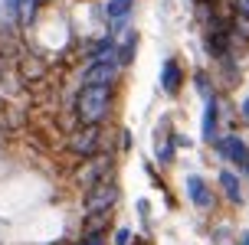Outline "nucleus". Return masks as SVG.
Instances as JSON below:
<instances>
[{"label": "nucleus", "instance_id": "10", "mask_svg": "<svg viewBox=\"0 0 249 245\" xmlns=\"http://www.w3.org/2000/svg\"><path fill=\"white\" fill-rule=\"evenodd\" d=\"M138 43H141V36H138V30H122L118 36H115V62H118V69H128L131 62H135V56H138Z\"/></svg>", "mask_w": 249, "mask_h": 245}, {"label": "nucleus", "instance_id": "6", "mask_svg": "<svg viewBox=\"0 0 249 245\" xmlns=\"http://www.w3.org/2000/svg\"><path fill=\"white\" fill-rule=\"evenodd\" d=\"M122 79V69L115 59H86L79 69V85H115Z\"/></svg>", "mask_w": 249, "mask_h": 245}, {"label": "nucleus", "instance_id": "13", "mask_svg": "<svg viewBox=\"0 0 249 245\" xmlns=\"http://www.w3.org/2000/svg\"><path fill=\"white\" fill-rule=\"evenodd\" d=\"M43 7H46V0H13V23L30 33V30L36 26Z\"/></svg>", "mask_w": 249, "mask_h": 245}, {"label": "nucleus", "instance_id": "12", "mask_svg": "<svg viewBox=\"0 0 249 245\" xmlns=\"http://www.w3.org/2000/svg\"><path fill=\"white\" fill-rule=\"evenodd\" d=\"M216 186H220V193H223L226 206L239 209L243 206V186H239V173L233 167H223V170L216 173Z\"/></svg>", "mask_w": 249, "mask_h": 245}, {"label": "nucleus", "instance_id": "21", "mask_svg": "<svg viewBox=\"0 0 249 245\" xmlns=\"http://www.w3.org/2000/svg\"><path fill=\"white\" fill-rule=\"evenodd\" d=\"M236 242H239V245H249V229H243V232H239Z\"/></svg>", "mask_w": 249, "mask_h": 245}, {"label": "nucleus", "instance_id": "14", "mask_svg": "<svg viewBox=\"0 0 249 245\" xmlns=\"http://www.w3.org/2000/svg\"><path fill=\"white\" fill-rule=\"evenodd\" d=\"M174 157H177V147H174V141L171 137H158V144H154V160L161 163V167H171L174 163Z\"/></svg>", "mask_w": 249, "mask_h": 245}, {"label": "nucleus", "instance_id": "2", "mask_svg": "<svg viewBox=\"0 0 249 245\" xmlns=\"http://www.w3.org/2000/svg\"><path fill=\"white\" fill-rule=\"evenodd\" d=\"M122 203V186L118 180L112 177H102L99 183L86 186V193H82V216H95V212H115Z\"/></svg>", "mask_w": 249, "mask_h": 245}, {"label": "nucleus", "instance_id": "15", "mask_svg": "<svg viewBox=\"0 0 249 245\" xmlns=\"http://www.w3.org/2000/svg\"><path fill=\"white\" fill-rule=\"evenodd\" d=\"M194 88H197V95H200V98L216 95V82H213V72H207V69H197V72H194Z\"/></svg>", "mask_w": 249, "mask_h": 245}, {"label": "nucleus", "instance_id": "1", "mask_svg": "<svg viewBox=\"0 0 249 245\" xmlns=\"http://www.w3.org/2000/svg\"><path fill=\"white\" fill-rule=\"evenodd\" d=\"M72 111L75 124H105L115 111V85H79Z\"/></svg>", "mask_w": 249, "mask_h": 245}, {"label": "nucleus", "instance_id": "11", "mask_svg": "<svg viewBox=\"0 0 249 245\" xmlns=\"http://www.w3.org/2000/svg\"><path fill=\"white\" fill-rule=\"evenodd\" d=\"M220 134V95L203 98V121H200V141L213 144V137Z\"/></svg>", "mask_w": 249, "mask_h": 245}, {"label": "nucleus", "instance_id": "4", "mask_svg": "<svg viewBox=\"0 0 249 245\" xmlns=\"http://www.w3.org/2000/svg\"><path fill=\"white\" fill-rule=\"evenodd\" d=\"M112 173H115V157L108 150H99V154H92V157L79 160V167L72 170V183L86 190V186L99 183L102 177H112Z\"/></svg>", "mask_w": 249, "mask_h": 245}, {"label": "nucleus", "instance_id": "17", "mask_svg": "<svg viewBox=\"0 0 249 245\" xmlns=\"http://www.w3.org/2000/svg\"><path fill=\"white\" fill-rule=\"evenodd\" d=\"M131 242H135V229H131V226H118L112 245H131Z\"/></svg>", "mask_w": 249, "mask_h": 245}, {"label": "nucleus", "instance_id": "3", "mask_svg": "<svg viewBox=\"0 0 249 245\" xmlns=\"http://www.w3.org/2000/svg\"><path fill=\"white\" fill-rule=\"evenodd\" d=\"M102 137H105V124H72L66 137V154L75 160L92 157L102 150Z\"/></svg>", "mask_w": 249, "mask_h": 245}, {"label": "nucleus", "instance_id": "18", "mask_svg": "<svg viewBox=\"0 0 249 245\" xmlns=\"http://www.w3.org/2000/svg\"><path fill=\"white\" fill-rule=\"evenodd\" d=\"M131 147H135V134H131L128 128H122V134H118V150H122V154H128Z\"/></svg>", "mask_w": 249, "mask_h": 245}, {"label": "nucleus", "instance_id": "9", "mask_svg": "<svg viewBox=\"0 0 249 245\" xmlns=\"http://www.w3.org/2000/svg\"><path fill=\"white\" fill-rule=\"evenodd\" d=\"M184 82H187L184 62L177 59V56L164 59V62H161V72H158V85H161L164 95H167V98H177L180 92H184Z\"/></svg>", "mask_w": 249, "mask_h": 245}, {"label": "nucleus", "instance_id": "5", "mask_svg": "<svg viewBox=\"0 0 249 245\" xmlns=\"http://www.w3.org/2000/svg\"><path fill=\"white\" fill-rule=\"evenodd\" d=\"M213 150H216L220 160L233 163L236 173H246L249 177V144L239 134H216L213 137Z\"/></svg>", "mask_w": 249, "mask_h": 245}, {"label": "nucleus", "instance_id": "20", "mask_svg": "<svg viewBox=\"0 0 249 245\" xmlns=\"http://www.w3.org/2000/svg\"><path fill=\"white\" fill-rule=\"evenodd\" d=\"M233 13H239V16L249 20V0H233Z\"/></svg>", "mask_w": 249, "mask_h": 245}, {"label": "nucleus", "instance_id": "19", "mask_svg": "<svg viewBox=\"0 0 249 245\" xmlns=\"http://www.w3.org/2000/svg\"><path fill=\"white\" fill-rule=\"evenodd\" d=\"M239 121L249 124V95H246V98H239Z\"/></svg>", "mask_w": 249, "mask_h": 245}, {"label": "nucleus", "instance_id": "7", "mask_svg": "<svg viewBox=\"0 0 249 245\" xmlns=\"http://www.w3.org/2000/svg\"><path fill=\"white\" fill-rule=\"evenodd\" d=\"M184 193H187V203L197 212H213L216 209V193L207 183V177H200V173H187L184 177Z\"/></svg>", "mask_w": 249, "mask_h": 245}, {"label": "nucleus", "instance_id": "8", "mask_svg": "<svg viewBox=\"0 0 249 245\" xmlns=\"http://www.w3.org/2000/svg\"><path fill=\"white\" fill-rule=\"evenodd\" d=\"M131 13H135V0H105V3H102L105 33L118 36L122 30H128V26H131Z\"/></svg>", "mask_w": 249, "mask_h": 245}, {"label": "nucleus", "instance_id": "16", "mask_svg": "<svg viewBox=\"0 0 249 245\" xmlns=\"http://www.w3.org/2000/svg\"><path fill=\"white\" fill-rule=\"evenodd\" d=\"M75 245H108V232H82Z\"/></svg>", "mask_w": 249, "mask_h": 245}]
</instances>
